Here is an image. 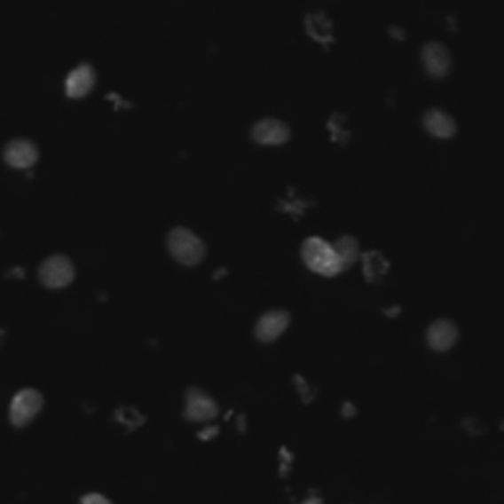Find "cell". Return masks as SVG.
I'll return each instance as SVG.
<instances>
[{
    "mask_svg": "<svg viewBox=\"0 0 504 504\" xmlns=\"http://www.w3.org/2000/svg\"><path fill=\"white\" fill-rule=\"evenodd\" d=\"M168 248L169 255L184 266H197L200 263H203V258L207 255L205 242L197 237L193 231H189L185 227H176L169 231Z\"/></svg>",
    "mask_w": 504,
    "mask_h": 504,
    "instance_id": "obj_1",
    "label": "cell"
},
{
    "mask_svg": "<svg viewBox=\"0 0 504 504\" xmlns=\"http://www.w3.org/2000/svg\"><path fill=\"white\" fill-rule=\"evenodd\" d=\"M424 129L436 138H453L457 134V122L452 114L441 109H429L421 116Z\"/></svg>",
    "mask_w": 504,
    "mask_h": 504,
    "instance_id": "obj_12",
    "label": "cell"
},
{
    "mask_svg": "<svg viewBox=\"0 0 504 504\" xmlns=\"http://www.w3.org/2000/svg\"><path fill=\"white\" fill-rule=\"evenodd\" d=\"M302 258L311 272L321 276H337L341 272L339 260L333 245L321 237H310L302 245Z\"/></svg>",
    "mask_w": 504,
    "mask_h": 504,
    "instance_id": "obj_2",
    "label": "cell"
},
{
    "mask_svg": "<svg viewBox=\"0 0 504 504\" xmlns=\"http://www.w3.org/2000/svg\"><path fill=\"white\" fill-rule=\"evenodd\" d=\"M331 30H333V24L323 14H311L308 18V32L311 38L319 40V42H327L331 40Z\"/></svg>",
    "mask_w": 504,
    "mask_h": 504,
    "instance_id": "obj_14",
    "label": "cell"
},
{
    "mask_svg": "<svg viewBox=\"0 0 504 504\" xmlns=\"http://www.w3.org/2000/svg\"><path fill=\"white\" fill-rule=\"evenodd\" d=\"M300 504H323V500H321L319 497H310V499H305V500L300 502Z\"/></svg>",
    "mask_w": 504,
    "mask_h": 504,
    "instance_id": "obj_16",
    "label": "cell"
},
{
    "mask_svg": "<svg viewBox=\"0 0 504 504\" xmlns=\"http://www.w3.org/2000/svg\"><path fill=\"white\" fill-rule=\"evenodd\" d=\"M79 504H114V502L106 497V494L91 491V492H85L83 497L79 499Z\"/></svg>",
    "mask_w": 504,
    "mask_h": 504,
    "instance_id": "obj_15",
    "label": "cell"
},
{
    "mask_svg": "<svg viewBox=\"0 0 504 504\" xmlns=\"http://www.w3.org/2000/svg\"><path fill=\"white\" fill-rule=\"evenodd\" d=\"M290 321L292 318L286 310H270L260 315L255 327V335L260 343H274V341L290 327Z\"/></svg>",
    "mask_w": 504,
    "mask_h": 504,
    "instance_id": "obj_7",
    "label": "cell"
},
{
    "mask_svg": "<svg viewBox=\"0 0 504 504\" xmlns=\"http://www.w3.org/2000/svg\"><path fill=\"white\" fill-rule=\"evenodd\" d=\"M421 63L434 79H444L452 71V53L439 42H428L421 48Z\"/></svg>",
    "mask_w": 504,
    "mask_h": 504,
    "instance_id": "obj_9",
    "label": "cell"
},
{
    "mask_svg": "<svg viewBox=\"0 0 504 504\" xmlns=\"http://www.w3.org/2000/svg\"><path fill=\"white\" fill-rule=\"evenodd\" d=\"M292 137L290 126L278 119H263L252 126V138L260 146H282Z\"/></svg>",
    "mask_w": 504,
    "mask_h": 504,
    "instance_id": "obj_8",
    "label": "cell"
},
{
    "mask_svg": "<svg viewBox=\"0 0 504 504\" xmlns=\"http://www.w3.org/2000/svg\"><path fill=\"white\" fill-rule=\"evenodd\" d=\"M219 404L213 396L207 394L205 390L192 386L185 390V408L184 418L193 424H205V421H213L219 416Z\"/></svg>",
    "mask_w": 504,
    "mask_h": 504,
    "instance_id": "obj_5",
    "label": "cell"
},
{
    "mask_svg": "<svg viewBox=\"0 0 504 504\" xmlns=\"http://www.w3.org/2000/svg\"><path fill=\"white\" fill-rule=\"evenodd\" d=\"M333 250H335L341 270L350 268L358 258H361V245H358V240L353 235L339 237L335 240V245H333Z\"/></svg>",
    "mask_w": 504,
    "mask_h": 504,
    "instance_id": "obj_13",
    "label": "cell"
},
{
    "mask_svg": "<svg viewBox=\"0 0 504 504\" xmlns=\"http://www.w3.org/2000/svg\"><path fill=\"white\" fill-rule=\"evenodd\" d=\"M426 339L431 350H436V353H445V350H449L457 343L459 327L449 319H436L428 327Z\"/></svg>",
    "mask_w": 504,
    "mask_h": 504,
    "instance_id": "obj_11",
    "label": "cell"
},
{
    "mask_svg": "<svg viewBox=\"0 0 504 504\" xmlns=\"http://www.w3.org/2000/svg\"><path fill=\"white\" fill-rule=\"evenodd\" d=\"M40 282L50 290H61L67 287L75 278V266L67 256L53 255L43 260L38 270Z\"/></svg>",
    "mask_w": 504,
    "mask_h": 504,
    "instance_id": "obj_4",
    "label": "cell"
},
{
    "mask_svg": "<svg viewBox=\"0 0 504 504\" xmlns=\"http://www.w3.org/2000/svg\"><path fill=\"white\" fill-rule=\"evenodd\" d=\"M97 83V74L93 66L81 63L75 69H71L66 79V95L69 98H83L93 91Z\"/></svg>",
    "mask_w": 504,
    "mask_h": 504,
    "instance_id": "obj_10",
    "label": "cell"
},
{
    "mask_svg": "<svg viewBox=\"0 0 504 504\" xmlns=\"http://www.w3.org/2000/svg\"><path fill=\"white\" fill-rule=\"evenodd\" d=\"M3 158L14 169H30L40 160V150L28 138H14L4 146Z\"/></svg>",
    "mask_w": 504,
    "mask_h": 504,
    "instance_id": "obj_6",
    "label": "cell"
},
{
    "mask_svg": "<svg viewBox=\"0 0 504 504\" xmlns=\"http://www.w3.org/2000/svg\"><path fill=\"white\" fill-rule=\"evenodd\" d=\"M43 410V394L35 389L18 390L8 404V421L14 428H26Z\"/></svg>",
    "mask_w": 504,
    "mask_h": 504,
    "instance_id": "obj_3",
    "label": "cell"
}]
</instances>
